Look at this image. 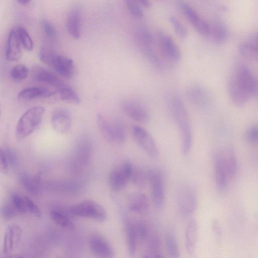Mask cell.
<instances>
[{"label": "cell", "mask_w": 258, "mask_h": 258, "mask_svg": "<svg viewBox=\"0 0 258 258\" xmlns=\"http://www.w3.org/2000/svg\"><path fill=\"white\" fill-rule=\"evenodd\" d=\"M228 90L232 102L238 107L256 96L257 80L248 67L241 64L235 69L229 81Z\"/></svg>", "instance_id": "1"}, {"label": "cell", "mask_w": 258, "mask_h": 258, "mask_svg": "<svg viewBox=\"0 0 258 258\" xmlns=\"http://www.w3.org/2000/svg\"><path fill=\"white\" fill-rule=\"evenodd\" d=\"M168 102L180 133L181 151L183 155H187L192 144V131L187 110L180 96L175 93L169 95Z\"/></svg>", "instance_id": "2"}, {"label": "cell", "mask_w": 258, "mask_h": 258, "mask_svg": "<svg viewBox=\"0 0 258 258\" xmlns=\"http://www.w3.org/2000/svg\"><path fill=\"white\" fill-rule=\"evenodd\" d=\"M92 153V145L90 140L86 137L80 138L69 163L72 174L79 175L85 169L90 162Z\"/></svg>", "instance_id": "3"}, {"label": "cell", "mask_w": 258, "mask_h": 258, "mask_svg": "<svg viewBox=\"0 0 258 258\" xmlns=\"http://www.w3.org/2000/svg\"><path fill=\"white\" fill-rule=\"evenodd\" d=\"M45 112L43 106L32 107L26 110L19 118L16 130L17 138L24 139L31 134L40 124Z\"/></svg>", "instance_id": "4"}, {"label": "cell", "mask_w": 258, "mask_h": 258, "mask_svg": "<svg viewBox=\"0 0 258 258\" xmlns=\"http://www.w3.org/2000/svg\"><path fill=\"white\" fill-rule=\"evenodd\" d=\"M98 127L108 141L114 143H123L126 139V133L121 123L116 119L110 120L98 113L96 116Z\"/></svg>", "instance_id": "5"}, {"label": "cell", "mask_w": 258, "mask_h": 258, "mask_svg": "<svg viewBox=\"0 0 258 258\" xmlns=\"http://www.w3.org/2000/svg\"><path fill=\"white\" fill-rule=\"evenodd\" d=\"M133 166L128 160H122L111 169L109 176V184L111 189L118 192L125 187L131 179Z\"/></svg>", "instance_id": "6"}, {"label": "cell", "mask_w": 258, "mask_h": 258, "mask_svg": "<svg viewBox=\"0 0 258 258\" xmlns=\"http://www.w3.org/2000/svg\"><path fill=\"white\" fill-rule=\"evenodd\" d=\"M69 211L76 216L87 218L98 222L104 221L106 218L105 209L93 201L87 200L71 207Z\"/></svg>", "instance_id": "7"}, {"label": "cell", "mask_w": 258, "mask_h": 258, "mask_svg": "<svg viewBox=\"0 0 258 258\" xmlns=\"http://www.w3.org/2000/svg\"><path fill=\"white\" fill-rule=\"evenodd\" d=\"M147 181L149 182L151 197L156 209L163 206L165 201V186L163 175L157 168H152L147 172Z\"/></svg>", "instance_id": "8"}, {"label": "cell", "mask_w": 258, "mask_h": 258, "mask_svg": "<svg viewBox=\"0 0 258 258\" xmlns=\"http://www.w3.org/2000/svg\"><path fill=\"white\" fill-rule=\"evenodd\" d=\"M177 208L183 217H189L195 212L197 197L195 190L189 185L181 186L177 193Z\"/></svg>", "instance_id": "9"}, {"label": "cell", "mask_w": 258, "mask_h": 258, "mask_svg": "<svg viewBox=\"0 0 258 258\" xmlns=\"http://www.w3.org/2000/svg\"><path fill=\"white\" fill-rule=\"evenodd\" d=\"M158 40L160 51L165 59L172 64L177 63L180 59L181 53L172 37L166 32L160 31Z\"/></svg>", "instance_id": "10"}, {"label": "cell", "mask_w": 258, "mask_h": 258, "mask_svg": "<svg viewBox=\"0 0 258 258\" xmlns=\"http://www.w3.org/2000/svg\"><path fill=\"white\" fill-rule=\"evenodd\" d=\"M134 140L144 152L150 158H156L159 155L157 145L151 134L145 128L138 125L133 128Z\"/></svg>", "instance_id": "11"}, {"label": "cell", "mask_w": 258, "mask_h": 258, "mask_svg": "<svg viewBox=\"0 0 258 258\" xmlns=\"http://www.w3.org/2000/svg\"><path fill=\"white\" fill-rule=\"evenodd\" d=\"M180 8L191 25L201 35L208 37L210 23L207 21L190 5L186 3H180Z\"/></svg>", "instance_id": "12"}, {"label": "cell", "mask_w": 258, "mask_h": 258, "mask_svg": "<svg viewBox=\"0 0 258 258\" xmlns=\"http://www.w3.org/2000/svg\"><path fill=\"white\" fill-rule=\"evenodd\" d=\"M123 112L134 120L147 123L150 119L149 113L142 104L133 100H126L121 105Z\"/></svg>", "instance_id": "13"}, {"label": "cell", "mask_w": 258, "mask_h": 258, "mask_svg": "<svg viewBox=\"0 0 258 258\" xmlns=\"http://www.w3.org/2000/svg\"><path fill=\"white\" fill-rule=\"evenodd\" d=\"M10 200L19 214L31 213L41 218L42 213L37 205L28 197L18 194H13Z\"/></svg>", "instance_id": "14"}, {"label": "cell", "mask_w": 258, "mask_h": 258, "mask_svg": "<svg viewBox=\"0 0 258 258\" xmlns=\"http://www.w3.org/2000/svg\"><path fill=\"white\" fill-rule=\"evenodd\" d=\"M31 74L36 81L52 86L57 90L65 84L55 74L42 67H33Z\"/></svg>", "instance_id": "15"}, {"label": "cell", "mask_w": 258, "mask_h": 258, "mask_svg": "<svg viewBox=\"0 0 258 258\" xmlns=\"http://www.w3.org/2000/svg\"><path fill=\"white\" fill-rule=\"evenodd\" d=\"M92 252L97 258H114V253L109 243L99 235L92 236L89 241Z\"/></svg>", "instance_id": "16"}, {"label": "cell", "mask_w": 258, "mask_h": 258, "mask_svg": "<svg viewBox=\"0 0 258 258\" xmlns=\"http://www.w3.org/2000/svg\"><path fill=\"white\" fill-rule=\"evenodd\" d=\"M81 11L79 6L73 7L66 19V29L69 35L75 39L81 35Z\"/></svg>", "instance_id": "17"}, {"label": "cell", "mask_w": 258, "mask_h": 258, "mask_svg": "<svg viewBox=\"0 0 258 258\" xmlns=\"http://www.w3.org/2000/svg\"><path fill=\"white\" fill-rule=\"evenodd\" d=\"M51 123L53 129L57 133L62 134L67 133L71 125L69 112L63 108L56 109L52 113Z\"/></svg>", "instance_id": "18"}, {"label": "cell", "mask_w": 258, "mask_h": 258, "mask_svg": "<svg viewBox=\"0 0 258 258\" xmlns=\"http://www.w3.org/2000/svg\"><path fill=\"white\" fill-rule=\"evenodd\" d=\"M187 97L189 101L199 108H205L210 104V97L208 91L203 87L194 85L187 90Z\"/></svg>", "instance_id": "19"}, {"label": "cell", "mask_w": 258, "mask_h": 258, "mask_svg": "<svg viewBox=\"0 0 258 258\" xmlns=\"http://www.w3.org/2000/svg\"><path fill=\"white\" fill-rule=\"evenodd\" d=\"M213 163L216 186L220 192H223L227 187L228 176L222 153H216L214 155Z\"/></svg>", "instance_id": "20"}, {"label": "cell", "mask_w": 258, "mask_h": 258, "mask_svg": "<svg viewBox=\"0 0 258 258\" xmlns=\"http://www.w3.org/2000/svg\"><path fill=\"white\" fill-rule=\"evenodd\" d=\"M22 45L16 29L11 30L8 37L6 57L10 61H17L22 55Z\"/></svg>", "instance_id": "21"}, {"label": "cell", "mask_w": 258, "mask_h": 258, "mask_svg": "<svg viewBox=\"0 0 258 258\" xmlns=\"http://www.w3.org/2000/svg\"><path fill=\"white\" fill-rule=\"evenodd\" d=\"M60 76L70 78L74 74V63L73 60L68 56L57 54L50 66Z\"/></svg>", "instance_id": "22"}, {"label": "cell", "mask_w": 258, "mask_h": 258, "mask_svg": "<svg viewBox=\"0 0 258 258\" xmlns=\"http://www.w3.org/2000/svg\"><path fill=\"white\" fill-rule=\"evenodd\" d=\"M22 234L21 227L17 224L9 226L4 236L3 252L10 254L14 247L19 242Z\"/></svg>", "instance_id": "23"}, {"label": "cell", "mask_w": 258, "mask_h": 258, "mask_svg": "<svg viewBox=\"0 0 258 258\" xmlns=\"http://www.w3.org/2000/svg\"><path fill=\"white\" fill-rule=\"evenodd\" d=\"M238 50L240 55L244 58L248 60H256L258 56L257 35L254 34L242 42Z\"/></svg>", "instance_id": "24"}, {"label": "cell", "mask_w": 258, "mask_h": 258, "mask_svg": "<svg viewBox=\"0 0 258 258\" xmlns=\"http://www.w3.org/2000/svg\"><path fill=\"white\" fill-rule=\"evenodd\" d=\"M128 207L133 212L141 214H146L150 207L149 199L144 194L133 193L129 198Z\"/></svg>", "instance_id": "25"}, {"label": "cell", "mask_w": 258, "mask_h": 258, "mask_svg": "<svg viewBox=\"0 0 258 258\" xmlns=\"http://www.w3.org/2000/svg\"><path fill=\"white\" fill-rule=\"evenodd\" d=\"M228 178L234 179L237 174L238 162L236 153L232 147L227 148L222 153Z\"/></svg>", "instance_id": "26"}, {"label": "cell", "mask_w": 258, "mask_h": 258, "mask_svg": "<svg viewBox=\"0 0 258 258\" xmlns=\"http://www.w3.org/2000/svg\"><path fill=\"white\" fill-rule=\"evenodd\" d=\"M54 92L42 87H33L25 88L18 94V98L21 100H30L36 98L49 97Z\"/></svg>", "instance_id": "27"}, {"label": "cell", "mask_w": 258, "mask_h": 258, "mask_svg": "<svg viewBox=\"0 0 258 258\" xmlns=\"http://www.w3.org/2000/svg\"><path fill=\"white\" fill-rule=\"evenodd\" d=\"M209 37L215 43L221 44L224 42L228 37V31L222 22L216 20L210 23Z\"/></svg>", "instance_id": "28"}, {"label": "cell", "mask_w": 258, "mask_h": 258, "mask_svg": "<svg viewBox=\"0 0 258 258\" xmlns=\"http://www.w3.org/2000/svg\"><path fill=\"white\" fill-rule=\"evenodd\" d=\"M20 182L22 186L31 194L39 195L41 192L40 175H30L23 173L20 176Z\"/></svg>", "instance_id": "29"}, {"label": "cell", "mask_w": 258, "mask_h": 258, "mask_svg": "<svg viewBox=\"0 0 258 258\" xmlns=\"http://www.w3.org/2000/svg\"><path fill=\"white\" fill-rule=\"evenodd\" d=\"M198 237V225L195 219L190 220L185 230V243L188 253L191 255L195 250Z\"/></svg>", "instance_id": "30"}, {"label": "cell", "mask_w": 258, "mask_h": 258, "mask_svg": "<svg viewBox=\"0 0 258 258\" xmlns=\"http://www.w3.org/2000/svg\"><path fill=\"white\" fill-rule=\"evenodd\" d=\"M52 41L46 39L42 44L39 53V58L41 61L50 66L54 58L57 55Z\"/></svg>", "instance_id": "31"}, {"label": "cell", "mask_w": 258, "mask_h": 258, "mask_svg": "<svg viewBox=\"0 0 258 258\" xmlns=\"http://www.w3.org/2000/svg\"><path fill=\"white\" fill-rule=\"evenodd\" d=\"M61 100L69 103L79 104L81 99L77 93L71 87L64 84L57 90Z\"/></svg>", "instance_id": "32"}, {"label": "cell", "mask_w": 258, "mask_h": 258, "mask_svg": "<svg viewBox=\"0 0 258 258\" xmlns=\"http://www.w3.org/2000/svg\"><path fill=\"white\" fill-rule=\"evenodd\" d=\"M50 217L52 221L58 226L66 229L73 230L75 225L72 221L64 214L59 211L53 210L50 212Z\"/></svg>", "instance_id": "33"}, {"label": "cell", "mask_w": 258, "mask_h": 258, "mask_svg": "<svg viewBox=\"0 0 258 258\" xmlns=\"http://www.w3.org/2000/svg\"><path fill=\"white\" fill-rule=\"evenodd\" d=\"M131 179L136 186L143 188L148 182L147 172H145L140 167L133 166Z\"/></svg>", "instance_id": "34"}, {"label": "cell", "mask_w": 258, "mask_h": 258, "mask_svg": "<svg viewBox=\"0 0 258 258\" xmlns=\"http://www.w3.org/2000/svg\"><path fill=\"white\" fill-rule=\"evenodd\" d=\"M126 235L129 253L131 255H133L136 249L137 237L135 227L132 222L128 223L126 225Z\"/></svg>", "instance_id": "35"}, {"label": "cell", "mask_w": 258, "mask_h": 258, "mask_svg": "<svg viewBox=\"0 0 258 258\" xmlns=\"http://www.w3.org/2000/svg\"><path fill=\"white\" fill-rule=\"evenodd\" d=\"M16 30L22 46L28 51L32 50L33 42L27 31L22 27H18Z\"/></svg>", "instance_id": "36"}, {"label": "cell", "mask_w": 258, "mask_h": 258, "mask_svg": "<svg viewBox=\"0 0 258 258\" xmlns=\"http://www.w3.org/2000/svg\"><path fill=\"white\" fill-rule=\"evenodd\" d=\"M167 249L170 258H179L180 252L176 238L173 234L169 233L166 238Z\"/></svg>", "instance_id": "37"}, {"label": "cell", "mask_w": 258, "mask_h": 258, "mask_svg": "<svg viewBox=\"0 0 258 258\" xmlns=\"http://www.w3.org/2000/svg\"><path fill=\"white\" fill-rule=\"evenodd\" d=\"M28 69L24 64H18L13 67L10 72L11 78L15 81H22L27 78Z\"/></svg>", "instance_id": "38"}, {"label": "cell", "mask_w": 258, "mask_h": 258, "mask_svg": "<svg viewBox=\"0 0 258 258\" xmlns=\"http://www.w3.org/2000/svg\"><path fill=\"white\" fill-rule=\"evenodd\" d=\"M170 22L176 33L181 38H185L188 31L184 24L176 17L171 16L169 18Z\"/></svg>", "instance_id": "39"}, {"label": "cell", "mask_w": 258, "mask_h": 258, "mask_svg": "<svg viewBox=\"0 0 258 258\" xmlns=\"http://www.w3.org/2000/svg\"><path fill=\"white\" fill-rule=\"evenodd\" d=\"M244 138L246 143L255 145L258 141V128L256 124L249 126L245 132Z\"/></svg>", "instance_id": "40"}, {"label": "cell", "mask_w": 258, "mask_h": 258, "mask_svg": "<svg viewBox=\"0 0 258 258\" xmlns=\"http://www.w3.org/2000/svg\"><path fill=\"white\" fill-rule=\"evenodd\" d=\"M1 213L4 217L7 219L14 218L19 214L10 199L2 207Z\"/></svg>", "instance_id": "41"}, {"label": "cell", "mask_w": 258, "mask_h": 258, "mask_svg": "<svg viewBox=\"0 0 258 258\" xmlns=\"http://www.w3.org/2000/svg\"><path fill=\"white\" fill-rule=\"evenodd\" d=\"M126 8L130 13L137 18H142L144 14L141 6L138 1L127 0L125 1Z\"/></svg>", "instance_id": "42"}, {"label": "cell", "mask_w": 258, "mask_h": 258, "mask_svg": "<svg viewBox=\"0 0 258 258\" xmlns=\"http://www.w3.org/2000/svg\"><path fill=\"white\" fill-rule=\"evenodd\" d=\"M42 26L43 31L47 36V39L54 41L57 38V32L54 26L48 21L45 20L43 21Z\"/></svg>", "instance_id": "43"}, {"label": "cell", "mask_w": 258, "mask_h": 258, "mask_svg": "<svg viewBox=\"0 0 258 258\" xmlns=\"http://www.w3.org/2000/svg\"><path fill=\"white\" fill-rule=\"evenodd\" d=\"M135 227L137 237L142 240H145L148 236V229L143 223H139Z\"/></svg>", "instance_id": "44"}, {"label": "cell", "mask_w": 258, "mask_h": 258, "mask_svg": "<svg viewBox=\"0 0 258 258\" xmlns=\"http://www.w3.org/2000/svg\"><path fill=\"white\" fill-rule=\"evenodd\" d=\"M9 164L5 151L0 147V172L6 174L8 171Z\"/></svg>", "instance_id": "45"}, {"label": "cell", "mask_w": 258, "mask_h": 258, "mask_svg": "<svg viewBox=\"0 0 258 258\" xmlns=\"http://www.w3.org/2000/svg\"><path fill=\"white\" fill-rule=\"evenodd\" d=\"M5 152L7 157L8 164L10 163L11 165L15 164L17 160L16 154L10 149L7 150L6 152Z\"/></svg>", "instance_id": "46"}, {"label": "cell", "mask_w": 258, "mask_h": 258, "mask_svg": "<svg viewBox=\"0 0 258 258\" xmlns=\"http://www.w3.org/2000/svg\"><path fill=\"white\" fill-rule=\"evenodd\" d=\"M212 229L216 238H220L221 236V229L217 221H214L213 222Z\"/></svg>", "instance_id": "47"}, {"label": "cell", "mask_w": 258, "mask_h": 258, "mask_svg": "<svg viewBox=\"0 0 258 258\" xmlns=\"http://www.w3.org/2000/svg\"><path fill=\"white\" fill-rule=\"evenodd\" d=\"M141 6H144L146 8H149L151 6L150 1L147 0H140L138 1Z\"/></svg>", "instance_id": "48"}, {"label": "cell", "mask_w": 258, "mask_h": 258, "mask_svg": "<svg viewBox=\"0 0 258 258\" xmlns=\"http://www.w3.org/2000/svg\"><path fill=\"white\" fill-rule=\"evenodd\" d=\"M19 4L23 5H27L30 3L29 0H19L17 1Z\"/></svg>", "instance_id": "49"}, {"label": "cell", "mask_w": 258, "mask_h": 258, "mask_svg": "<svg viewBox=\"0 0 258 258\" xmlns=\"http://www.w3.org/2000/svg\"><path fill=\"white\" fill-rule=\"evenodd\" d=\"M3 258H24V257H23L20 255H18L13 254V255H7Z\"/></svg>", "instance_id": "50"}, {"label": "cell", "mask_w": 258, "mask_h": 258, "mask_svg": "<svg viewBox=\"0 0 258 258\" xmlns=\"http://www.w3.org/2000/svg\"><path fill=\"white\" fill-rule=\"evenodd\" d=\"M144 258H149L148 256H145L144 257ZM154 258H165L164 256H163L162 255H161L160 254H157L156 255V256H155Z\"/></svg>", "instance_id": "51"}, {"label": "cell", "mask_w": 258, "mask_h": 258, "mask_svg": "<svg viewBox=\"0 0 258 258\" xmlns=\"http://www.w3.org/2000/svg\"><path fill=\"white\" fill-rule=\"evenodd\" d=\"M0 113H1V110H0Z\"/></svg>", "instance_id": "52"}]
</instances>
